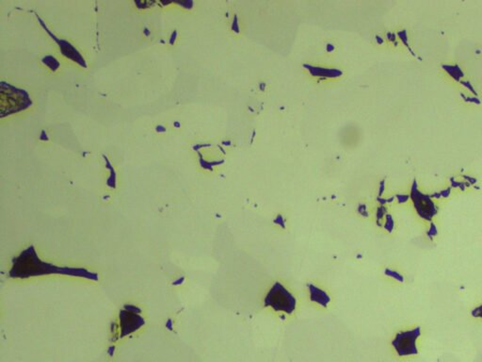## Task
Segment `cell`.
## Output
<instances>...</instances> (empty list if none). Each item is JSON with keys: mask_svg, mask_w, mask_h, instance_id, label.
<instances>
[{"mask_svg": "<svg viewBox=\"0 0 482 362\" xmlns=\"http://www.w3.org/2000/svg\"><path fill=\"white\" fill-rule=\"evenodd\" d=\"M48 274L80 276L93 280L98 279L97 274L89 272L83 268L58 267L51 263L42 262L37 256L33 246L27 247L12 260V267L9 271V276L12 278H27Z\"/></svg>", "mask_w": 482, "mask_h": 362, "instance_id": "cell-1", "label": "cell"}, {"mask_svg": "<svg viewBox=\"0 0 482 362\" xmlns=\"http://www.w3.org/2000/svg\"><path fill=\"white\" fill-rule=\"evenodd\" d=\"M296 304V298L280 282H276L271 287L265 298L266 307H271L277 311H285L288 314L294 311Z\"/></svg>", "mask_w": 482, "mask_h": 362, "instance_id": "cell-2", "label": "cell"}, {"mask_svg": "<svg viewBox=\"0 0 482 362\" xmlns=\"http://www.w3.org/2000/svg\"><path fill=\"white\" fill-rule=\"evenodd\" d=\"M418 336L416 331L399 333L393 341V345L399 356H408L417 354L415 347V340Z\"/></svg>", "mask_w": 482, "mask_h": 362, "instance_id": "cell-3", "label": "cell"}, {"mask_svg": "<svg viewBox=\"0 0 482 362\" xmlns=\"http://www.w3.org/2000/svg\"><path fill=\"white\" fill-rule=\"evenodd\" d=\"M305 67L310 71V73L314 76H319V77H329L333 78L337 77L342 74L340 70L337 69H325V68H320V67H315L308 64H305Z\"/></svg>", "mask_w": 482, "mask_h": 362, "instance_id": "cell-4", "label": "cell"}, {"mask_svg": "<svg viewBox=\"0 0 482 362\" xmlns=\"http://www.w3.org/2000/svg\"><path fill=\"white\" fill-rule=\"evenodd\" d=\"M309 286H310L309 288H310V293H311V299L313 301L320 303L323 307H326L327 304L330 301V297L323 291L318 289L317 287H315L313 285H309Z\"/></svg>", "mask_w": 482, "mask_h": 362, "instance_id": "cell-5", "label": "cell"}]
</instances>
